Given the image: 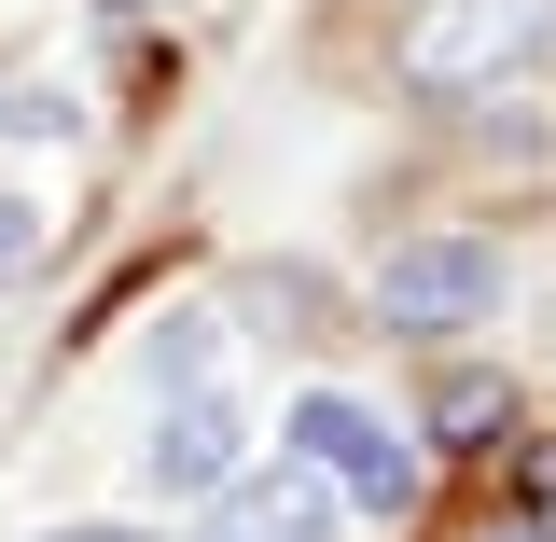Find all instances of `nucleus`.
I'll return each mask as SVG.
<instances>
[{
	"label": "nucleus",
	"mask_w": 556,
	"mask_h": 542,
	"mask_svg": "<svg viewBox=\"0 0 556 542\" xmlns=\"http://www.w3.org/2000/svg\"><path fill=\"white\" fill-rule=\"evenodd\" d=\"M543 56H556V0H417L404 42H390V70L417 98H501Z\"/></svg>",
	"instance_id": "f257e3e1"
},
{
	"label": "nucleus",
	"mask_w": 556,
	"mask_h": 542,
	"mask_svg": "<svg viewBox=\"0 0 556 542\" xmlns=\"http://www.w3.org/2000/svg\"><path fill=\"white\" fill-rule=\"evenodd\" d=\"M376 320L417 335V348L501 320V251H486V237H404V251L376 265Z\"/></svg>",
	"instance_id": "f03ea898"
},
{
	"label": "nucleus",
	"mask_w": 556,
	"mask_h": 542,
	"mask_svg": "<svg viewBox=\"0 0 556 542\" xmlns=\"http://www.w3.org/2000/svg\"><path fill=\"white\" fill-rule=\"evenodd\" d=\"M278 431H292L306 474H334V501H362V515H417V445L390 431V417H362L348 390H306Z\"/></svg>",
	"instance_id": "7ed1b4c3"
},
{
	"label": "nucleus",
	"mask_w": 556,
	"mask_h": 542,
	"mask_svg": "<svg viewBox=\"0 0 556 542\" xmlns=\"http://www.w3.org/2000/svg\"><path fill=\"white\" fill-rule=\"evenodd\" d=\"M334 529H348L334 474H306V459L278 445V474H251V459H237V474L208 487V529H195V542H334Z\"/></svg>",
	"instance_id": "20e7f679"
},
{
	"label": "nucleus",
	"mask_w": 556,
	"mask_h": 542,
	"mask_svg": "<svg viewBox=\"0 0 556 542\" xmlns=\"http://www.w3.org/2000/svg\"><path fill=\"white\" fill-rule=\"evenodd\" d=\"M139 459H153L167 501H208V487L251 459V404H237V390H208V376H181V390L153 404V445H139Z\"/></svg>",
	"instance_id": "39448f33"
},
{
	"label": "nucleus",
	"mask_w": 556,
	"mask_h": 542,
	"mask_svg": "<svg viewBox=\"0 0 556 542\" xmlns=\"http://www.w3.org/2000/svg\"><path fill=\"white\" fill-rule=\"evenodd\" d=\"M417 417H431V445H459V459H486V445L515 431V376H486V362H445Z\"/></svg>",
	"instance_id": "423d86ee"
},
{
	"label": "nucleus",
	"mask_w": 556,
	"mask_h": 542,
	"mask_svg": "<svg viewBox=\"0 0 556 542\" xmlns=\"http://www.w3.org/2000/svg\"><path fill=\"white\" fill-rule=\"evenodd\" d=\"M251 306H265V335H320V278H251Z\"/></svg>",
	"instance_id": "0eeeda50"
},
{
	"label": "nucleus",
	"mask_w": 556,
	"mask_h": 542,
	"mask_svg": "<svg viewBox=\"0 0 556 542\" xmlns=\"http://www.w3.org/2000/svg\"><path fill=\"white\" fill-rule=\"evenodd\" d=\"M28 251H42V209H28V196H0V278L28 265Z\"/></svg>",
	"instance_id": "6e6552de"
},
{
	"label": "nucleus",
	"mask_w": 556,
	"mask_h": 542,
	"mask_svg": "<svg viewBox=\"0 0 556 542\" xmlns=\"http://www.w3.org/2000/svg\"><path fill=\"white\" fill-rule=\"evenodd\" d=\"M515 487H529V529L556 542V445H529V474H515Z\"/></svg>",
	"instance_id": "1a4fd4ad"
},
{
	"label": "nucleus",
	"mask_w": 556,
	"mask_h": 542,
	"mask_svg": "<svg viewBox=\"0 0 556 542\" xmlns=\"http://www.w3.org/2000/svg\"><path fill=\"white\" fill-rule=\"evenodd\" d=\"M56 542H153V529H56Z\"/></svg>",
	"instance_id": "9d476101"
},
{
	"label": "nucleus",
	"mask_w": 556,
	"mask_h": 542,
	"mask_svg": "<svg viewBox=\"0 0 556 542\" xmlns=\"http://www.w3.org/2000/svg\"><path fill=\"white\" fill-rule=\"evenodd\" d=\"M529 542H543V529H529Z\"/></svg>",
	"instance_id": "9b49d317"
}]
</instances>
